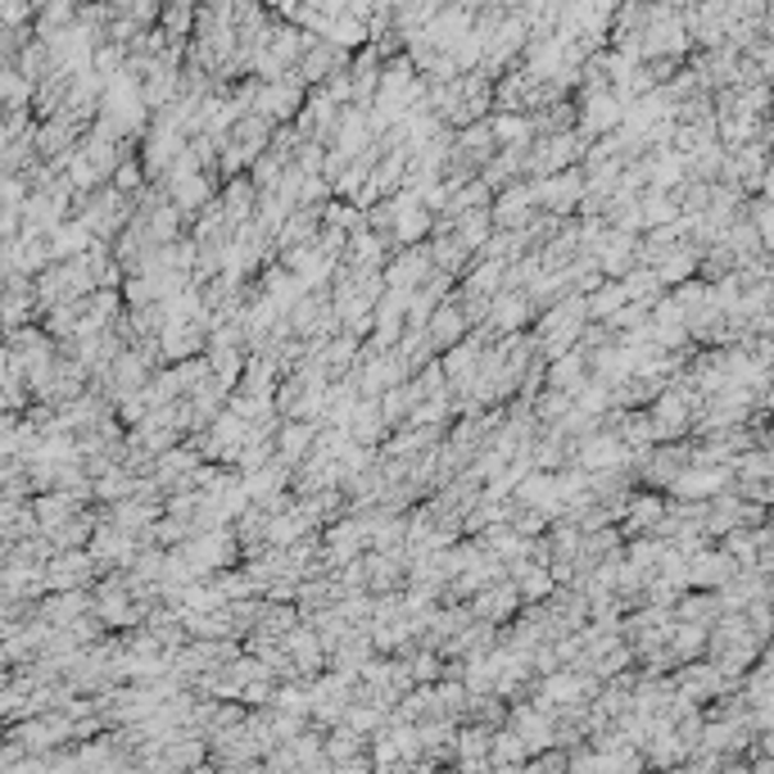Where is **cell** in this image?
Here are the masks:
<instances>
[{"label":"cell","mask_w":774,"mask_h":774,"mask_svg":"<svg viewBox=\"0 0 774 774\" xmlns=\"http://www.w3.org/2000/svg\"><path fill=\"white\" fill-rule=\"evenodd\" d=\"M385 285H394V290H417L430 272H435V263H430V249H426V240H413V245H399L390 258H385Z\"/></svg>","instance_id":"1"},{"label":"cell","mask_w":774,"mask_h":774,"mask_svg":"<svg viewBox=\"0 0 774 774\" xmlns=\"http://www.w3.org/2000/svg\"><path fill=\"white\" fill-rule=\"evenodd\" d=\"M733 485V467L729 462H716V467H684L675 481L666 485V494L671 498H711V494H720V490H729Z\"/></svg>","instance_id":"2"},{"label":"cell","mask_w":774,"mask_h":774,"mask_svg":"<svg viewBox=\"0 0 774 774\" xmlns=\"http://www.w3.org/2000/svg\"><path fill=\"white\" fill-rule=\"evenodd\" d=\"M467 607H471L475 620L503 625V620H512L516 612H521V594H516V584L503 575V580H490L485 588H475V594L467 598Z\"/></svg>","instance_id":"3"},{"label":"cell","mask_w":774,"mask_h":774,"mask_svg":"<svg viewBox=\"0 0 774 774\" xmlns=\"http://www.w3.org/2000/svg\"><path fill=\"white\" fill-rule=\"evenodd\" d=\"M426 340H430V349L435 354H445L449 345H458L462 336H467V330H471V322L462 317V309L453 304V294H445V300H439L435 309H430V317H426Z\"/></svg>","instance_id":"4"},{"label":"cell","mask_w":774,"mask_h":774,"mask_svg":"<svg viewBox=\"0 0 774 774\" xmlns=\"http://www.w3.org/2000/svg\"><path fill=\"white\" fill-rule=\"evenodd\" d=\"M281 648L290 652L300 680H309V675H317V671L326 666V652H322V643H317V630H313V625H304V620L290 625V630L281 635Z\"/></svg>","instance_id":"5"},{"label":"cell","mask_w":774,"mask_h":774,"mask_svg":"<svg viewBox=\"0 0 774 774\" xmlns=\"http://www.w3.org/2000/svg\"><path fill=\"white\" fill-rule=\"evenodd\" d=\"M385 435H390V426H385V417H381V403L358 394L354 413H349V439H354V445H367V449H381Z\"/></svg>","instance_id":"6"},{"label":"cell","mask_w":774,"mask_h":774,"mask_svg":"<svg viewBox=\"0 0 774 774\" xmlns=\"http://www.w3.org/2000/svg\"><path fill=\"white\" fill-rule=\"evenodd\" d=\"M697 254H703V249H697L688 236L684 240H675L666 254H661L657 258V263H652V272L661 277V285H680V281H688V277H697Z\"/></svg>","instance_id":"7"},{"label":"cell","mask_w":774,"mask_h":774,"mask_svg":"<svg viewBox=\"0 0 774 774\" xmlns=\"http://www.w3.org/2000/svg\"><path fill=\"white\" fill-rule=\"evenodd\" d=\"M313 435H317L313 422L281 417V426H277V458L290 462V467H300V462L309 458V449H313Z\"/></svg>","instance_id":"8"},{"label":"cell","mask_w":774,"mask_h":774,"mask_svg":"<svg viewBox=\"0 0 774 774\" xmlns=\"http://www.w3.org/2000/svg\"><path fill=\"white\" fill-rule=\"evenodd\" d=\"M254 181L245 177V172H236V177H227V181H217V204H223V213H227V223L232 227H240L245 217L254 213Z\"/></svg>","instance_id":"9"},{"label":"cell","mask_w":774,"mask_h":774,"mask_svg":"<svg viewBox=\"0 0 774 774\" xmlns=\"http://www.w3.org/2000/svg\"><path fill=\"white\" fill-rule=\"evenodd\" d=\"M725 607H720V598H716V588H684V594L675 598V607H671V616L675 620H693V625H716V616H720Z\"/></svg>","instance_id":"10"},{"label":"cell","mask_w":774,"mask_h":774,"mask_svg":"<svg viewBox=\"0 0 774 774\" xmlns=\"http://www.w3.org/2000/svg\"><path fill=\"white\" fill-rule=\"evenodd\" d=\"M707 648V625H693V620H671V635H666V652L671 661L680 666V661H693L703 657Z\"/></svg>","instance_id":"11"},{"label":"cell","mask_w":774,"mask_h":774,"mask_svg":"<svg viewBox=\"0 0 774 774\" xmlns=\"http://www.w3.org/2000/svg\"><path fill=\"white\" fill-rule=\"evenodd\" d=\"M494 232V217H490V204H475V209H462V213H453V236L475 254L485 245V236Z\"/></svg>","instance_id":"12"},{"label":"cell","mask_w":774,"mask_h":774,"mask_svg":"<svg viewBox=\"0 0 774 774\" xmlns=\"http://www.w3.org/2000/svg\"><path fill=\"white\" fill-rule=\"evenodd\" d=\"M526 743L516 739V733L507 729V725H498L494 733H490V770H521L526 765Z\"/></svg>","instance_id":"13"},{"label":"cell","mask_w":774,"mask_h":774,"mask_svg":"<svg viewBox=\"0 0 774 774\" xmlns=\"http://www.w3.org/2000/svg\"><path fill=\"white\" fill-rule=\"evenodd\" d=\"M620 290H625V300H635V304H652V300H661V294H666V285H661V277L652 272V268H625L620 277Z\"/></svg>","instance_id":"14"},{"label":"cell","mask_w":774,"mask_h":774,"mask_svg":"<svg viewBox=\"0 0 774 774\" xmlns=\"http://www.w3.org/2000/svg\"><path fill=\"white\" fill-rule=\"evenodd\" d=\"M620 304H625L620 281H616V277H603L594 290L584 294V317H588V322H603V317H612Z\"/></svg>","instance_id":"15"},{"label":"cell","mask_w":774,"mask_h":774,"mask_svg":"<svg viewBox=\"0 0 774 774\" xmlns=\"http://www.w3.org/2000/svg\"><path fill=\"white\" fill-rule=\"evenodd\" d=\"M290 625H300V607L294 603H268L263 598V612H258V625H254V635H268V639H281Z\"/></svg>","instance_id":"16"},{"label":"cell","mask_w":774,"mask_h":774,"mask_svg":"<svg viewBox=\"0 0 774 774\" xmlns=\"http://www.w3.org/2000/svg\"><path fill=\"white\" fill-rule=\"evenodd\" d=\"M340 720H345L349 729H358V733H367V739H372L377 729L390 725V711H381V707H372V703H349Z\"/></svg>","instance_id":"17"},{"label":"cell","mask_w":774,"mask_h":774,"mask_svg":"<svg viewBox=\"0 0 774 774\" xmlns=\"http://www.w3.org/2000/svg\"><path fill=\"white\" fill-rule=\"evenodd\" d=\"M322 223H326V227H340V232H354V227H362V209H358L354 200L330 195V200L322 204Z\"/></svg>","instance_id":"18"},{"label":"cell","mask_w":774,"mask_h":774,"mask_svg":"<svg viewBox=\"0 0 774 774\" xmlns=\"http://www.w3.org/2000/svg\"><path fill=\"white\" fill-rule=\"evenodd\" d=\"M272 688H277V680H245L236 697H240L245 707H268L272 703Z\"/></svg>","instance_id":"19"},{"label":"cell","mask_w":774,"mask_h":774,"mask_svg":"<svg viewBox=\"0 0 774 774\" xmlns=\"http://www.w3.org/2000/svg\"><path fill=\"white\" fill-rule=\"evenodd\" d=\"M5 408H14V399H10L5 390H0V413H5Z\"/></svg>","instance_id":"20"}]
</instances>
